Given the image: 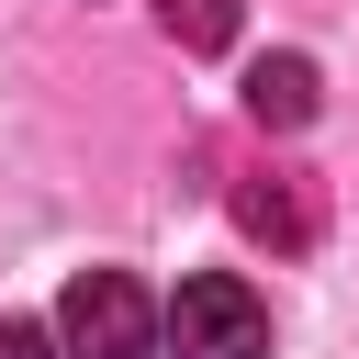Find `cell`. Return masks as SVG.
I'll use <instances>...</instances> for the list:
<instances>
[{
    "instance_id": "obj_1",
    "label": "cell",
    "mask_w": 359,
    "mask_h": 359,
    "mask_svg": "<svg viewBox=\"0 0 359 359\" xmlns=\"http://www.w3.org/2000/svg\"><path fill=\"white\" fill-rule=\"evenodd\" d=\"M56 337L67 359H168V303L135 269H79L56 303Z\"/></svg>"
},
{
    "instance_id": "obj_2",
    "label": "cell",
    "mask_w": 359,
    "mask_h": 359,
    "mask_svg": "<svg viewBox=\"0 0 359 359\" xmlns=\"http://www.w3.org/2000/svg\"><path fill=\"white\" fill-rule=\"evenodd\" d=\"M168 359H269V303L236 269H191L168 292Z\"/></svg>"
},
{
    "instance_id": "obj_3",
    "label": "cell",
    "mask_w": 359,
    "mask_h": 359,
    "mask_svg": "<svg viewBox=\"0 0 359 359\" xmlns=\"http://www.w3.org/2000/svg\"><path fill=\"white\" fill-rule=\"evenodd\" d=\"M236 224L292 258V247H314V191H303L292 168H247V180H236Z\"/></svg>"
},
{
    "instance_id": "obj_4",
    "label": "cell",
    "mask_w": 359,
    "mask_h": 359,
    "mask_svg": "<svg viewBox=\"0 0 359 359\" xmlns=\"http://www.w3.org/2000/svg\"><path fill=\"white\" fill-rule=\"evenodd\" d=\"M314 101H325L314 56H258V67H247V112H258L269 135H303V123H314Z\"/></svg>"
},
{
    "instance_id": "obj_5",
    "label": "cell",
    "mask_w": 359,
    "mask_h": 359,
    "mask_svg": "<svg viewBox=\"0 0 359 359\" xmlns=\"http://www.w3.org/2000/svg\"><path fill=\"white\" fill-rule=\"evenodd\" d=\"M157 22H168V45H180V56H224V45H236V22H247V0H157Z\"/></svg>"
},
{
    "instance_id": "obj_6",
    "label": "cell",
    "mask_w": 359,
    "mask_h": 359,
    "mask_svg": "<svg viewBox=\"0 0 359 359\" xmlns=\"http://www.w3.org/2000/svg\"><path fill=\"white\" fill-rule=\"evenodd\" d=\"M0 359H67V337L34 325V314H0Z\"/></svg>"
}]
</instances>
